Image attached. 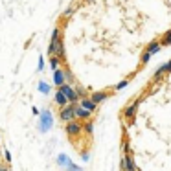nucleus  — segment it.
Returning a JSON list of instances; mask_svg holds the SVG:
<instances>
[{"label": "nucleus", "instance_id": "obj_1", "mask_svg": "<svg viewBox=\"0 0 171 171\" xmlns=\"http://www.w3.org/2000/svg\"><path fill=\"white\" fill-rule=\"evenodd\" d=\"M74 107H76V103H68V105L61 107V109H59V120L64 122V123L76 120V118H74Z\"/></svg>", "mask_w": 171, "mask_h": 171}, {"label": "nucleus", "instance_id": "obj_2", "mask_svg": "<svg viewBox=\"0 0 171 171\" xmlns=\"http://www.w3.org/2000/svg\"><path fill=\"white\" fill-rule=\"evenodd\" d=\"M41 114V123H39V129L42 131V133H46L48 129H52V125H53V120H52V112L50 111H42V112H39Z\"/></svg>", "mask_w": 171, "mask_h": 171}, {"label": "nucleus", "instance_id": "obj_3", "mask_svg": "<svg viewBox=\"0 0 171 171\" xmlns=\"http://www.w3.org/2000/svg\"><path fill=\"white\" fill-rule=\"evenodd\" d=\"M59 90L66 96V99H68V103H77V96H76V90H74V87L70 85V83H63L61 87H59Z\"/></svg>", "mask_w": 171, "mask_h": 171}, {"label": "nucleus", "instance_id": "obj_4", "mask_svg": "<svg viewBox=\"0 0 171 171\" xmlns=\"http://www.w3.org/2000/svg\"><path fill=\"white\" fill-rule=\"evenodd\" d=\"M120 169L122 171H136V164H134V158L133 155H125L120 162Z\"/></svg>", "mask_w": 171, "mask_h": 171}, {"label": "nucleus", "instance_id": "obj_5", "mask_svg": "<svg viewBox=\"0 0 171 171\" xmlns=\"http://www.w3.org/2000/svg\"><path fill=\"white\" fill-rule=\"evenodd\" d=\"M79 133H81V123H79L77 120H72V122L66 123V134H68V136H76V134H79Z\"/></svg>", "mask_w": 171, "mask_h": 171}, {"label": "nucleus", "instance_id": "obj_6", "mask_svg": "<svg viewBox=\"0 0 171 171\" xmlns=\"http://www.w3.org/2000/svg\"><path fill=\"white\" fill-rule=\"evenodd\" d=\"M59 37H61V29L55 28L52 31V39H50V44H48V55H53V50H55V44H57Z\"/></svg>", "mask_w": 171, "mask_h": 171}, {"label": "nucleus", "instance_id": "obj_7", "mask_svg": "<svg viewBox=\"0 0 171 171\" xmlns=\"http://www.w3.org/2000/svg\"><path fill=\"white\" fill-rule=\"evenodd\" d=\"M90 116H92V112H88L87 109H83V107H79L76 103V107H74V118H77V120H88Z\"/></svg>", "mask_w": 171, "mask_h": 171}, {"label": "nucleus", "instance_id": "obj_8", "mask_svg": "<svg viewBox=\"0 0 171 171\" xmlns=\"http://www.w3.org/2000/svg\"><path fill=\"white\" fill-rule=\"evenodd\" d=\"M77 105H79V107H83V109H87L88 112H96V109H98V105H96L90 98H83V99H79V101H77Z\"/></svg>", "mask_w": 171, "mask_h": 171}, {"label": "nucleus", "instance_id": "obj_9", "mask_svg": "<svg viewBox=\"0 0 171 171\" xmlns=\"http://www.w3.org/2000/svg\"><path fill=\"white\" fill-rule=\"evenodd\" d=\"M138 105H140V101H133V103L123 111V118H125V120H133V118H134V112L138 111Z\"/></svg>", "mask_w": 171, "mask_h": 171}, {"label": "nucleus", "instance_id": "obj_10", "mask_svg": "<svg viewBox=\"0 0 171 171\" xmlns=\"http://www.w3.org/2000/svg\"><path fill=\"white\" fill-rule=\"evenodd\" d=\"M164 74H171V61L168 63H164L157 72H155V81H158V79H162L164 77Z\"/></svg>", "mask_w": 171, "mask_h": 171}, {"label": "nucleus", "instance_id": "obj_11", "mask_svg": "<svg viewBox=\"0 0 171 171\" xmlns=\"http://www.w3.org/2000/svg\"><path fill=\"white\" fill-rule=\"evenodd\" d=\"M53 83H55L57 87H61L63 83H66V81H64V70H61V68L53 70Z\"/></svg>", "mask_w": 171, "mask_h": 171}, {"label": "nucleus", "instance_id": "obj_12", "mask_svg": "<svg viewBox=\"0 0 171 171\" xmlns=\"http://www.w3.org/2000/svg\"><path fill=\"white\" fill-rule=\"evenodd\" d=\"M107 98H109V94H107V92H92V96H90V99H92L96 105H99V103H101V101H105Z\"/></svg>", "mask_w": 171, "mask_h": 171}, {"label": "nucleus", "instance_id": "obj_13", "mask_svg": "<svg viewBox=\"0 0 171 171\" xmlns=\"http://www.w3.org/2000/svg\"><path fill=\"white\" fill-rule=\"evenodd\" d=\"M55 103L59 105V107H64V105H68V99H66V96L61 92V90H55Z\"/></svg>", "mask_w": 171, "mask_h": 171}, {"label": "nucleus", "instance_id": "obj_14", "mask_svg": "<svg viewBox=\"0 0 171 171\" xmlns=\"http://www.w3.org/2000/svg\"><path fill=\"white\" fill-rule=\"evenodd\" d=\"M160 48H162V46H160V42H158V41H153V42L147 46V50H146V52H147V53L153 57L155 53H158V52H160Z\"/></svg>", "mask_w": 171, "mask_h": 171}, {"label": "nucleus", "instance_id": "obj_15", "mask_svg": "<svg viewBox=\"0 0 171 171\" xmlns=\"http://www.w3.org/2000/svg\"><path fill=\"white\" fill-rule=\"evenodd\" d=\"M158 42H160V46H169V44H171V29H169V31H166V33L162 35V39H160Z\"/></svg>", "mask_w": 171, "mask_h": 171}, {"label": "nucleus", "instance_id": "obj_16", "mask_svg": "<svg viewBox=\"0 0 171 171\" xmlns=\"http://www.w3.org/2000/svg\"><path fill=\"white\" fill-rule=\"evenodd\" d=\"M39 90H41L42 94H50V92H52V87H50L46 81H41V83H39Z\"/></svg>", "mask_w": 171, "mask_h": 171}, {"label": "nucleus", "instance_id": "obj_17", "mask_svg": "<svg viewBox=\"0 0 171 171\" xmlns=\"http://www.w3.org/2000/svg\"><path fill=\"white\" fill-rule=\"evenodd\" d=\"M74 90H76V96H77V99H83V98H88V96H87V90H85L83 87H74Z\"/></svg>", "mask_w": 171, "mask_h": 171}, {"label": "nucleus", "instance_id": "obj_18", "mask_svg": "<svg viewBox=\"0 0 171 171\" xmlns=\"http://www.w3.org/2000/svg\"><path fill=\"white\" fill-rule=\"evenodd\" d=\"M81 131H85V133L92 134V133H94V123H92L90 120H87V123H85V125H81Z\"/></svg>", "mask_w": 171, "mask_h": 171}, {"label": "nucleus", "instance_id": "obj_19", "mask_svg": "<svg viewBox=\"0 0 171 171\" xmlns=\"http://www.w3.org/2000/svg\"><path fill=\"white\" fill-rule=\"evenodd\" d=\"M57 162H59L63 168H68V166L72 164V162L68 160V157H66V155H59V157H57Z\"/></svg>", "mask_w": 171, "mask_h": 171}, {"label": "nucleus", "instance_id": "obj_20", "mask_svg": "<svg viewBox=\"0 0 171 171\" xmlns=\"http://www.w3.org/2000/svg\"><path fill=\"white\" fill-rule=\"evenodd\" d=\"M50 66H52L53 70H57V68H59V57H55V55H50Z\"/></svg>", "mask_w": 171, "mask_h": 171}, {"label": "nucleus", "instance_id": "obj_21", "mask_svg": "<svg viewBox=\"0 0 171 171\" xmlns=\"http://www.w3.org/2000/svg\"><path fill=\"white\" fill-rule=\"evenodd\" d=\"M129 85V79H125V81H122V83H118L116 87H114V90H122V88H125Z\"/></svg>", "mask_w": 171, "mask_h": 171}, {"label": "nucleus", "instance_id": "obj_22", "mask_svg": "<svg viewBox=\"0 0 171 171\" xmlns=\"http://www.w3.org/2000/svg\"><path fill=\"white\" fill-rule=\"evenodd\" d=\"M131 151H133V149H131L129 142H127V140H123V153H125V155H131Z\"/></svg>", "mask_w": 171, "mask_h": 171}, {"label": "nucleus", "instance_id": "obj_23", "mask_svg": "<svg viewBox=\"0 0 171 171\" xmlns=\"http://www.w3.org/2000/svg\"><path fill=\"white\" fill-rule=\"evenodd\" d=\"M64 81H68V83H70V81H74V76H72V72H70V70H64Z\"/></svg>", "mask_w": 171, "mask_h": 171}, {"label": "nucleus", "instance_id": "obj_24", "mask_svg": "<svg viewBox=\"0 0 171 171\" xmlns=\"http://www.w3.org/2000/svg\"><path fill=\"white\" fill-rule=\"evenodd\" d=\"M149 59H151V55H149L147 52H144V55H142V64H147V63H149Z\"/></svg>", "mask_w": 171, "mask_h": 171}, {"label": "nucleus", "instance_id": "obj_25", "mask_svg": "<svg viewBox=\"0 0 171 171\" xmlns=\"http://www.w3.org/2000/svg\"><path fill=\"white\" fill-rule=\"evenodd\" d=\"M42 68H44V57H41V59H39V72H41Z\"/></svg>", "mask_w": 171, "mask_h": 171}, {"label": "nucleus", "instance_id": "obj_26", "mask_svg": "<svg viewBox=\"0 0 171 171\" xmlns=\"http://www.w3.org/2000/svg\"><path fill=\"white\" fill-rule=\"evenodd\" d=\"M4 155H6V160H7V162H11V153H9L7 149H4Z\"/></svg>", "mask_w": 171, "mask_h": 171}, {"label": "nucleus", "instance_id": "obj_27", "mask_svg": "<svg viewBox=\"0 0 171 171\" xmlns=\"http://www.w3.org/2000/svg\"><path fill=\"white\" fill-rule=\"evenodd\" d=\"M0 171H7V169H4V168H2V166H0Z\"/></svg>", "mask_w": 171, "mask_h": 171}, {"label": "nucleus", "instance_id": "obj_28", "mask_svg": "<svg viewBox=\"0 0 171 171\" xmlns=\"http://www.w3.org/2000/svg\"><path fill=\"white\" fill-rule=\"evenodd\" d=\"M83 2H88V0H83Z\"/></svg>", "mask_w": 171, "mask_h": 171}, {"label": "nucleus", "instance_id": "obj_29", "mask_svg": "<svg viewBox=\"0 0 171 171\" xmlns=\"http://www.w3.org/2000/svg\"><path fill=\"white\" fill-rule=\"evenodd\" d=\"M0 166H2V164H0Z\"/></svg>", "mask_w": 171, "mask_h": 171}]
</instances>
